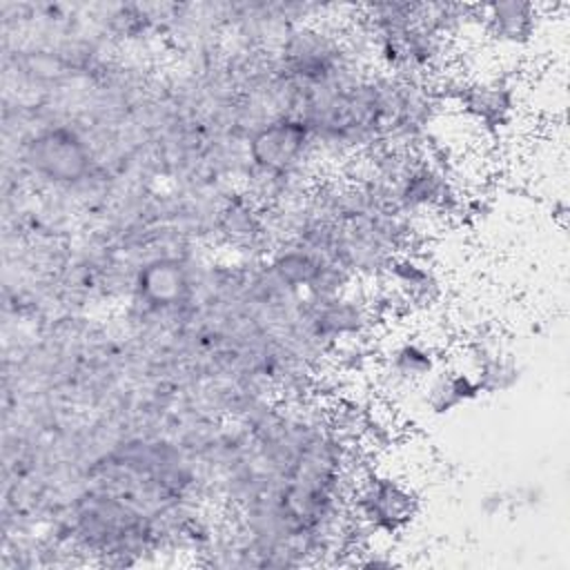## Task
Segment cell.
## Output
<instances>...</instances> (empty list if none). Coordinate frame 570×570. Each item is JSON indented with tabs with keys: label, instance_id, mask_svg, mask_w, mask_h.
<instances>
[{
	"label": "cell",
	"instance_id": "6da1fadb",
	"mask_svg": "<svg viewBox=\"0 0 570 570\" xmlns=\"http://www.w3.org/2000/svg\"><path fill=\"white\" fill-rule=\"evenodd\" d=\"M24 167L56 185H71L89 176L94 158L87 140L67 125L38 131L22 149Z\"/></svg>",
	"mask_w": 570,
	"mask_h": 570
},
{
	"label": "cell",
	"instance_id": "7a4b0ae2",
	"mask_svg": "<svg viewBox=\"0 0 570 570\" xmlns=\"http://www.w3.org/2000/svg\"><path fill=\"white\" fill-rule=\"evenodd\" d=\"M356 512L370 532L396 534L416 512V494L399 479L370 474L356 488Z\"/></svg>",
	"mask_w": 570,
	"mask_h": 570
},
{
	"label": "cell",
	"instance_id": "3957f363",
	"mask_svg": "<svg viewBox=\"0 0 570 570\" xmlns=\"http://www.w3.org/2000/svg\"><path fill=\"white\" fill-rule=\"evenodd\" d=\"M312 129L303 118L281 116L258 127L249 138V158L263 174L281 176L303 160Z\"/></svg>",
	"mask_w": 570,
	"mask_h": 570
},
{
	"label": "cell",
	"instance_id": "277c9868",
	"mask_svg": "<svg viewBox=\"0 0 570 570\" xmlns=\"http://www.w3.org/2000/svg\"><path fill=\"white\" fill-rule=\"evenodd\" d=\"M459 105L485 129H501L514 111V91L503 80L470 82L459 89Z\"/></svg>",
	"mask_w": 570,
	"mask_h": 570
},
{
	"label": "cell",
	"instance_id": "5b68a950",
	"mask_svg": "<svg viewBox=\"0 0 570 570\" xmlns=\"http://www.w3.org/2000/svg\"><path fill=\"white\" fill-rule=\"evenodd\" d=\"M136 287L149 305L174 307L189 296V274L176 258H156L138 272Z\"/></svg>",
	"mask_w": 570,
	"mask_h": 570
},
{
	"label": "cell",
	"instance_id": "8992f818",
	"mask_svg": "<svg viewBox=\"0 0 570 570\" xmlns=\"http://www.w3.org/2000/svg\"><path fill=\"white\" fill-rule=\"evenodd\" d=\"M490 33L499 42L525 45L537 29V9L528 2H492L481 9Z\"/></svg>",
	"mask_w": 570,
	"mask_h": 570
},
{
	"label": "cell",
	"instance_id": "52a82bcc",
	"mask_svg": "<svg viewBox=\"0 0 570 570\" xmlns=\"http://www.w3.org/2000/svg\"><path fill=\"white\" fill-rule=\"evenodd\" d=\"M481 394L476 376L468 372H441L425 390V403L434 414H445Z\"/></svg>",
	"mask_w": 570,
	"mask_h": 570
},
{
	"label": "cell",
	"instance_id": "ba28073f",
	"mask_svg": "<svg viewBox=\"0 0 570 570\" xmlns=\"http://www.w3.org/2000/svg\"><path fill=\"white\" fill-rule=\"evenodd\" d=\"M390 274L405 301L425 303L439 289L434 274L425 265H421L419 261H412V258H399V261L390 263Z\"/></svg>",
	"mask_w": 570,
	"mask_h": 570
},
{
	"label": "cell",
	"instance_id": "9c48e42d",
	"mask_svg": "<svg viewBox=\"0 0 570 570\" xmlns=\"http://www.w3.org/2000/svg\"><path fill=\"white\" fill-rule=\"evenodd\" d=\"M434 367H436V358H434L432 350H428L425 345L414 343V341L401 343L390 354L392 374L405 383H416V381L430 379L434 374Z\"/></svg>",
	"mask_w": 570,
	"mask_h": 570
},
{
	"label": "cell",
	"instance_id": "30bf717a",
	"mask_svg": "<svg viewBox=\"0 0 570 570\" xmlns=\"http://www.w3.org/2000/svg\"><path fill=\"white\" fill-rule=\"evenodd\" d=\"M223 225L225 234H229L236 240H247L258 232V220L249 212L245 203H234L223 212Z\"/></svg>",
	"mask_w": 570,
	"mask_h": 570
}]
</instances>
